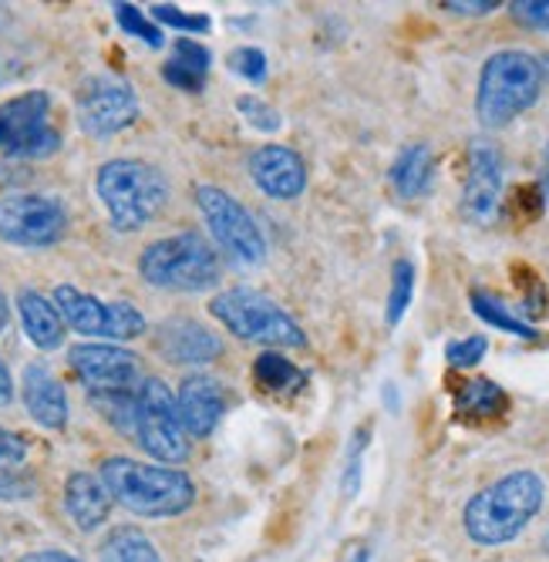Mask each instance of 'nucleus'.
Returning a JSON list of instances; mask_svg holds the SVG:
<instances>
[{"label":"nucleus","instance_id":"f257e3e1","mask_svg":"<svg viewBox=\"0 0 549 562\" xmlns=\"http://www.w3.org/2000/svg\"><path fill=\"white\" fill-rule=\"evenodd\" d=\"M102 482L112 492V502L125 505L142 519H169L182 516L195 502V485L182 469L148 465L135 458L115 454L102 462Z\"/></svg>","mask_w":549,"mask_h":562},{"label":"nucleus","instance_id":"f03ea898","mask_svg":"<svg viewBox=\"0 0 549 562\" xmlns=\"http://www.w3.org/2000/svg\"><path fill=\"white\" fill-rule=\"evenodd\" d=\"M542 502H546V482L536 472L523 469L472 495L462 522L472 542L503 546L513 542L539 516Z\"/></svg>","mask_w":549,"mask_h":562},{"label":"nucleus","instance_id":"7ed1b4c3","mask_svg":"<svg viewBox=\"0 0 549 562\" xmlns=\"http://www.w3.org/2000/svg\"><path fill=\"white\" fill-rule=\"evenodd\" d=\"M94 192L119 233H138L153 223L169 199V186L156 166L142 159H112L98 169Z\"/></svg>","mask_w":549,"mask_h":562},{"label":"nucleus","instance_id":"20e7f679","mask_svg":"<svg viewBox=\"0 0 549 562\" xmlns=\"http://www.w3.org/2000/svg\"><path fill=\"white\" fill-rule=\"evenodd\" d=\"M542 91V65L526 50H495L482 65L475 115L485 128H503L529 112Z\"/></svg>","mask_w":549,"mask_h":562},{"label":"nucleus","instance_id":"39448f33","mask_svg":"<svg viewBox=\"0 0 549 562\" xmlns=\"http://www.w3.org/2000/svg\"><path fill=\"white\" fill-rule=\"evenodd\" d=\"M138 273L148 286L172 290V293H199L220 283L223 260L199 233H176L156 239L142 249Z\"/></svg>","mask_w":549,"mask_h":562},{"label":"nucleus","instance_id":"423d86ee","mask_svg":"<svg viewBox=\"0 0 549 562\" xmlns=\"http://www.w3.org/2000/svg\"><path fill=\"white\" fill-rule=\"evenodd\" d=\"M210 314L239 340L264 344V347H304L307 337L277 300L260 290L233 286L213 296Z\"/></svg>","mask_w":549,"mask_h":562},{"label":"nucleus","instance_id":"0eeeda50","mask_svg":"<svg viewBox=\"0 0 549 562\" xmlns=\"http://www.w3.org/2000/svg\"><path fill=\"white\" fill-rule=\"evenodd\" d=\"M135 438L138 445L159 458V462H186L189 458V435L182 428L176 394L163 378H145L135 387Z\"/></svg>","mask_w":549,"mask_h":562},{"label":"nucleus","instance_id":"6e6552de","mask_svg":"<svg viewBox=\"0 0 549 562\" xmlns=\"http://www.w3.org/2000/svg\"><path fill=\"white\" fill-rule=\"evenodd\" d=\"M61 148V132L52 122V94L24 91L0 105V156L47 159Z\"/></svg>","mask_w":549,"mask_h":562},{"label":"nucleus","instance_id":"1a4fd4ad","mask_svg":"<svg viewBox=\"0 0 549 562\" xmlns=\"http://www.w3.org/2000/svg\"><path fill=\"white\" fill-rule=\"evenodd\" d=\"M195 206L203 213L213 239L229 252L233 260L254 267L267 257V239L257 220L236 195H229L220 186H195Z\"/></svg>","mask_w":549,"mask_h":562},{"label":"nucleus","instance_id":"9d476101","mask_svg":"<svg viewBox=\"0 0 549 562\" xmlns=\"http://www.w3.org/2000/svg\"><path fill=\"white\" fill-rule=\"evenodd\" d=\"M55 306L65 317V324L85 337H105V340H135L145 334V317L125 300H98L91 293H81L78 286L61 283L55 290Z\"/></svg>","mask_w":549,"mask_h":562},{"label":"nucleus","instance_id":"9b49d317","mask_svg":"<svg viewBox=\"0 0 549 562\" xmlns=\"http://www.w3.org/2000/svg\"><path fill=\"white\" fill-rule=\"evenodd\" d=\"M68 233V210L55 195L18 192L0 199V239L11 246H55Z\"/></svg>","mask_w":549,"mask_h":562},{"label":"nucleus","instance_id":"f8f14e48","mask_svg":"<svg viewBox=\"0 0 549 562\" xmlns=\"http://www.w3.org/2000/svg\"><path fill=\"white\" fill-rule=\"evenodd\" d=\"M75 112L85 135L109 138L138 119V98L128 81L112 75H94L81 81L75 94Z\"/></svg>","mask_w":549,"mask_h":562},{"label":"nucleus","instance_id":"ddd939ff","mask_svg":"<svg viewBox=\"0 0 549 562\" xmlns=\"http://www.w3.org/2000/svg\"><path fill=\"white\" fill-rule=\"evenodd\" d=\"M68 364L88 394H122L138 384V357L119 344H75Z\"/></svg>","mask_w":549,"mask_h":562},{"label":"nucleus","instance_id":"4468645a","mask_svg":"<svg viewBox=\"0 0 549 562\" xmlns=\"http://www.w3.org/2000/svg\"><path fill=\"white\" fill-rule=\"evenodd\" d=\"M249 179L257 182L260 192L270 199H296L307 189V166L287 145H260L254 156H249Z\"/></svg>","mask_w":549,"mask_h":562},{"label":"nucleus","instance_id":"2eb2a0df","mask_svg":"<svg viewBox=\"0 0 549 562\" xmlns=\"http://www.w3.org/2000/svg\"><path fill=\"white\" fill-rule=\"evenodd\" d=\"M503 195V156L492 142H472L469 148V176L462 192V210L469 220H489Z\"/></svg>","mask_w":549,"mask_h":562},{"label":"nucleus","instance_id":"dca6fc26","mask_svg":"<svg viewBox=\"0 0 549 562\" xmlns=\"http://www.w3.org/2000/svg\"><path fill=\"white\" fill-rule=\"evenodd\" d=\"M226 401H229L226 387L216 378H210V374H189L179 384V394H176V407H179V418H182L186 435H192V438L213 435L216 425L226 415Z\"/></svg>","mask_w":549,"mask_h":562},{"label":"nucleus","instance_id":"f3484780","mask_svg":"<svg viewBox=\"0 0 549 562\" xmlns=\"http://www.w3.org/2000/svg\"><path fill=\"white\" fill-rule=\"evenodd\" d=\"M156 350L169 364H210L223 357V340L199 321L172 317L156 330Z\"/></svg>","mask_w":549,"mask_h":562},{"label":"nucleus","instance_id":"a211bd4d","mask_svg":"<svg viewBox=\"0 0 549 562\" xmlns=\"http://www.w3.org/2000/svg\"><path fill=\"white\" fill-rule=\"evenodd\" d=\"M21 397L27 415L41 425V428H52L61 431L68 425V394L65 384L52 374L47 364H27L21 374Z\"/></svg>","mask_w":549,"mask_h":562},{"label":"nucleus","instance_id":"6ab92c4d","mask_svg":"<svg viewBox=\"0 0 549 562\" xmlns=\"http://www.w3.org/2000/svg\"><path fill=\"white\" fill-rule=\"evenodd\" d=\"M65 508L71 522L81 532H94L98 526L109 522L112 513V492L105 488L102 475H91V472H71L65 482Z\"/></svg>","mask_w":549,"mask_h":562},{"label":"nucleus","instance_id":"aec40b11","mask_svg":"<svg viewBox=\"0 0 549 562\" xmlns=\"http://www.w3.org/2000/svg\"><path fill=\"white\" fill-rule=\"evenodd\" d=\"M18 314L24 324V334L34 347L41 350H58L65 344V317L58 314L55 300H47L37 290H21L18 293Z\"/></svg>","mask_w":549,"mask_h":562},{"label":"nucleus","instance_id":"412c9836","mask_svg":"<svg viewBox=\"0 0 549 562\" xmlns=\"http://www.w3.org/2000/svg\"><path fill=\"white\" fill-rule=\"evenodd\" d=\"M31 445L24 435L0 428V498L18 502L34 495V479L27 475Z\"/></svg>","mask_w":549,"mask_h":562},{"label":"nucleus","instance_id":"4be33fe9","mask_svg":"<svg viewBox=\"0 0 549 562\" xmlns=\"http://www.w3.org/2000/svg\"><path fill=\"white\" fill-rule=\"evenodd\" d=\"M210 61H213V55L206 50V44H199V41H192V37H179L176 44H172V58L166 61V68H163V78L172 85V88H179V91H203V85H206V75H210Z\"/></svg>","mask_w":549,"mask_h":562},{"label":"nucleus","instance_id":"5701e85b","mask_svg":"<svg viewBox=\"0 0 549 562\" xmlns=\"http://www.w3.org/2000/svg\"><path fill=\"white\" fill-rule=\"evenodd\" d=\"M432 176H435V156L425 142H415V145H405L397 151V159L391 166V186L402 199H418L428 192L432 186Z\"/></svg>","mask_w":549,"mask_h":562},{"label":"nucleus","instance_id":"b1692460","mask_svg":"<svg viewBox=\"0 0 549 562\" xmlns=\"http://www.w3.org/2000/svg\"><path fill=\"white\" fill-rule=\"evenodd\" d=\"M506 404H509L506 391L485 378L459 384V394H456V412L466 418H495L506 412Z\"/></svg>","mask_w":549,"mask_h":562},{"label":"nucleus","instance_id":"393cba45","mask_svg":"<svg viewBox=\"0 0 549 562\" xmlns=\"http://www.w3.org/2000/svg\"><path fill=\"white\" fill-rule=\"evenodd\" d=\"M102 562H163L156 542L135 526H119L102 542Z\"/></svg>","mask_w":549,"mask_h":562},{"label":"nucleus","instance_id":"a878e982","mask_svg":"<svg viewBox=\"0 0 549 562\" xmlns=\"http://www.w3.org/2000/svg\"><path fill=\"white\" fill-rule=\"evenodd\" d=\"M469 303H472V314H475L479 321H485L489 327H498V330H506V334H513V337H519V340H536V337H539V334L533 330V324H526L523 317H516V314H513V306H506L495 293L472 290Z\"/></svg>","mask_w":549,"mask_h":562},{"label":"nucleus","instance_id":"bb28decb","mask_svg":"<svg viewBox=\"0 0 549 562\" xmlns=\"http://www.w3.org/2000/svg\"><path fill=\"white\" fill-rule=\"evenodd\" d=\"M254 378L260 387L273 391V394H290V391H301L307 384V374L296 368L293 361H287L283 353L277 350H264L254 364Z\"/></svg>","mask_w":549,"mask_h":562},{"label":"nucleus","instance_id":"cd10ccee","mask_svg":"<svg viewBox=\"0 0 549 562\" xmlns=\"http://www.w3.org/2000/svg\"><path fill=\"white\" fill-rule=\"evenodd\" d=\"M415 296V267L408 260H397L391 270V293H388V327H397L405 321Z\"/></svg>","mask_w":549,"mask_h":562},{"label":"nucleus","instance_id":"c85d7f7f","mask_svg":"<svg viewBox=\"0 0 549 562\" xmlns=\"http://www.w3.org/2000/svg\"><path fill=\"white\" fill-rule=\"evenodd\" d=\"M115 21L125 34L145 41L148 47H163V27H156L153 21L145 18V11H138L135 4H115Z\"/></svg>","mask_w":549,"mask_h":562},{"label":"nucleus","instance_id":"c756f323","mask_svg":"<svg viewBox=\"0 0 549 562\" xmlns=\"http://www.w3.org/2000/svg\"><path fill=\"white\" fill-rule=\"evenodd\" d=\"M229 71L246 78L249 85H264L267 81V55L260 47H236L229 50V58H226Z\"/></svg>","mask_w":549,"mask_h":562},{"label":"nucleus","instance_id":"7c9ffc66","mask_svg":"<svg viewBox=\"0 0 549 562\" xmlns=\"http://www.w3.org/2000/svg\"><path fill=\"white\" fill-rule=\"evenodd\" d=\"M236 109L243 112V119H246L249 125L260 128V132H280V125H283L280 112H277L273 105H267L264 98L246 94V98H239V101H236Z\"/></svg>","mask_w":549,"mask_h":562},{"label":"nucleus","instance_id":"2f4dec72","mask_svg":"<svg viewBox=\"0 0 549 562\" xmlns=\"http://www.w3.org/2000/svg\"><path fill=\"white\" fill-rule=\"evenodd\" d=\"M153 18H156L159 24H166V27L182 31V34H206V31L213 27L206 14H186V11H179V8H172V4H156V8H153Z\"/></svg>","mask_w":549,"mask_h":562},{"label":"nucleus","instance_id":"473e14b6","mask_svg":"<svg viewBox=\"0 0 549 562\" xmlns=\"http://www.w3.org/2000/svg\"><path fill=\"white\" fill-rule=\"evenodd\" d=\"M489 350V340L482 334L475 337H466V340H452L445 347V361L452 368H475Z\"/></svg>","mask_w":549,"mask_h":562},{"label":"nucleus","instance_id":"72a5a7b5","mask_svg":"<svg viewBox=\"0 0 549 562\" xmlns=\"http://www.w3.org/2000/svg\"><path fill=\"white\" fill-rule=\"evenodd\" d=\"M513 18L526 27L549 31V0H516Z\"/></svg>","mask_w":549,"mask_h":562},{"label":"nucleus","instance_id":"f704fd0d","mask_svg":"<svg viewBox=\"0 0 549 562\" xmlns=\"http://www.w3.org/2000/svg\"><path fill=\"white\" fill-rule=\"evenodd\" d=\"M368 438V428H361L355 435V445H351V462H347V479H344V492L355 495L358 492V482H361V451H365V441Z\"/></svg>","mask_w":549,"mask_h":562},{"label":"nucleus","instance_id":"c9c22d12","mask_svg":"<svg viewBox=\"0 0 549 562\" xmlns=\"http://www.w3.org/2000/svg\"><path fill=\"white\" fill-rule=\"evenodd\" d=\"M495 8H498L495 0H475V4H466V0H452V4H445V11H452V14H489Z\"/></svg>","mask_w":549,"mask_h":562},{"label":"nucleus","instance_id":"e433bc0d","mask_svg":"<svg viewBox=\"0 0 549 562\" xmlns=\"http://www.w3.org/2000/svg\"><path fill=\"white\" fill-rule=\"evenodd\" d=\"M21 562H81V559L61 549H37V552H27Z\"/></svg>","mask_w":549,"mask_h":562},{"label":"nucleus","instance_id":"4c0bfd02","mask_svg":"<svg viewBox=\"0 0 549 562\" xmlns=\"http://www.w3.org/2000/svg\"><path fill=\"white\" fill-rule=\"evenodd\" d=\"M11 401H14V378H11L8 364L0 361V407L11 404Z\"/></svg>","mask_w":549,"mask_h":562},{"label":"nucleus","instance_id":"58836bf2","mask_svg":"<svg viewBox=\"0 0 549 562\" xmlns=\"http://www.w3.org/2000/svg\"><path fill=\"white\" fill-rule=\"evenodd\" d=\"M8 321H11V303H8V296L0 293V330L8 327Z\"/></svg>","mask_w":549,"mask_h":562},{"label":"nucleus","instance_id":"ea45409f","mask_svg":"<svg viewBox=\"0 0 549 562\" xmlns=\"http://www.w3.org/2000/svg\"><path fill=\"white\" fill-rule=\"evenodd\" d=\"M355 562H368V552H365V549H361V552H358V555H355Z\"/></svg>","mask_w":549,"mask_h":562},{"label":"nucleus","instance_id":"a19ab883","mask_svg":"<svg viewBox=\"0 0 549 562\" xmlns=\"http://www.w3.org/2000/svg\"><path fill=\"white\" fill-rule=\"evenodd\" d=\"M542 549L549 552V529H546V536H542Z\"/></svg>","mask_w":549,"mask_h":562},{"label":"nucleus","instance_id":"79ce46f5","mask_svg":"<svg viewBox=\"0 0 549 562\" xmlns=\"http://www.w3.org/2000/svg\"><path fill=\"white\" fill-rule=\"evenodd\" d=\"M546 166H549V145H546Z\"/></svg>","mask_w":549,"mask_h":562}]
</instances>
